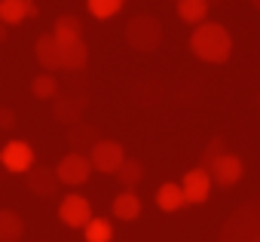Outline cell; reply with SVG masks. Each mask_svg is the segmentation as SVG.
<instances>
[{
  "instance_id": "cell-1",
  "label": "cell",
  "mask_w": 260,
  "mask_h": 242,
  "mask_svg": "<svg viewBox=\"0 0 260 242\" xmlns=\"http://www.w3.org/2000/svg\"><path fill=\"white\" fill-rule=\"evenodd\" d=\"M190 52L205 65H226L233 55V34L220 22H202L190 34Z\"/></svg>"
},
{
  "instance_id": "cell-2",
  "label": "cell",
  "mask_w": 260,
  "mask_h": 242,
  "mask_svg": "<svg viewBox=\"0 0 260 242\" xmlns=\"http://www.w3.org/2000/svg\"><path fill=\"white\" fill-rule=\"evenodd\" d=\"M217 242H260V199L242 202L223 221Z\"/></svg>"
},
{
  "instance_id": "cell-3",
  "label": "cell",
  "mask_w": 260,
  "mask_h": 242,
  "mask_svg": "<svg viewBox=\"0 0 260 242\" xmlns=\"http://www.w3.org/2000/svg\"><path fill=\"white\" fill-rule=\"evenodd\" d=\"M162 37H166V31H162L156 16L138 13L125 22V43L135 52H156L162 46Z\"/></svg>"
},
{
  "instance_id": "cell-4",
  "label": "cell",
  "mask_w": 260,
  "mask_h": 242,
  "mask_svg": "<svg viewBox=\"0 0 260 242\" xmlns=\"http://www.w3.org/2000/svg\"><path fill=\"white\" fill-rule=\"evenodd\" d=\"M92 172H95V169H92V163H89V154L68 150V154L55 163V178H58V184H64V187H80V184H86Z\"/></svg>"
},
{
  "instance_id": "cell-5",
  "label": "cell",
  "mask_w": 260,
  "mask_h": 242,
  "mask_svg": "<svg viewBox=\"0 0 260 242\" xmlns=\"http://www.w3.org/2000/svg\"><path fill=\"white\" fill-rule=\"evenodd\" d=\"M89 163L95 172H104V175H116L119 166L125 163V147L113 138H98L95 147L89 150Z\"/></svg>"
},
{
  "instance_id": "cell-6",
  "label": "cell",
  "mask_w": 260,
  "mask_h": 242,
  "mask_svg": "<svg viewBox=\"0 0 260 242\" xmlns=\"http://www.w3.org/2000/svg\"><path fill=\"white\" fill-rule=\"evenodd\" d=\"M0 166L7 172H16V175H22V172L28 175L34 169V147L28 141H19V138L7 141L0 147Z\"/></svg>"
},
{
  "instance_id": "cell-7",
  "label": "cell",
  "mask_w": 260,
  "mask_h": 242,
  "mask_svg": "<svg viewBox=\"0 0 260 242\" xmlns=\"http://www.w3.org/2000/svg\"><path fill=\"white\" fill-rule=\"evenodd\" d=\"M58 218L64 227H74V230H83L95 215H92V202L80 193H68L61 202H58Z\"/></svg>"
},
{
  "instance_id": "cell-8",
  "label": "cell",
  "mask_w": 260,
  "mask_h": 242,
  "mask_svg": "<svg viewBox=\"0 0 260 242\" xmlns=\"http://www.w3.org/2000/svg\"><path fill=\"white\" fill-rule=\"evenodd\" d=\"M208 175H211V184H217V187H236L245 175V163H242V157L226 150L217 163H211Z\"/></svg>"
},
{
  "instance_id": "cell-9",
  "label": "cell",
  "mask_w": 260,
  "mask_h": 242,
  "mask_svg": "<svg viewBox=\"0 0 260 242\" xmlns=\"http://www.w3.org/2000/svg\"><path fill=\"white\" fill-rule=\"evenodd\" d=\"M181 190H184V199H187L190 205H202V202L208 199V193H211V175H208L202 166L187 169L184 178H181Z\"/></svg>"
},
{
  "instance_id": "cell-10",
  "label": "cell",
  "mask_w": 260,
  "mask_h": 242,
  "mask_svg": "<svg viewBox=\"0 0 260 242\" xmlns=\"http://www.w3.org/2000/svg\"><path fill=\"white\" fill-rule=\"evenodd\" d=\"M40 16V7L34 0H0V25H22L28 19H37Z\"/></svg>"
},
{
  "instance_id": "cell-11",
  "label": "cell",
  "mask_w": 260,
  "mask_h": 242,
  "mask_svg": "<svg viewBox=\"0 0 260 242\" xmlns=\"http://www.w3.org/2000/svg\"><path fill=\"white\" fill-rule=\"evenodd\" d=\"M83 107H86V92L83 95H74V92H68L64 89V95L58 92V98H55V119L58 123H64L68 129L71 126H77L80 119H83Z\"/></svg>"
},
{
  "instance_id": "cell-12",
  "label": "cell",
  "mask_w": 260,
  "mask_h": 242,
  "mask_svg": "<svg viewBox=\"0 0 260 242\" xmlns=\"http://www.w3.org/2000/svg\"><path fill=\"white\" fill-rule=\"evenodd\" d=\"M34 55H37V65H40L46 74L64 68V65H61V46H58V40H55L52 34H40V37L34 40Z\"/></svg>"
},
{
  "instance_id": "cell-13",
  "label": "cell",
  "mask_w": 260,
  "mask_h": 242,
  "mask_svg": "<svg viewBox=\"0 0 260 242\" xmlns=\"http://www.w3.org/2000/svg\"><path fill=\"white\" fill-rule=\"evenodd\" d=\"M110 211H113V218H119V221H138L141 211H144V205H141V196H138L135 190H122V193L113 196Z\"/></svg>"
},
{
  "instance_id": "cell-14",
  "label": "cell",
  "mask_w": 260,
  "mask_h": 242,
  "mask_svg": "<svg viewBox=\"0 0 260 242\" xmlns=\"http://www.w3.org/2000/svg\"><path fill=\"white\" fill-rule=\"evenodd\" d=\"M49 34L58 40V46H71V43L83 40V22L77 16H71V13H64V16L55 19V25H52Z\"/></svg>"
},
{
  "instance_id": "cell-15",
  "label": "cell",
  "mask_w": 260,
  "mask_h": 242,
  "mask_svg": "<svg viewBox=\"0 0 260 242\" xmlns=\"http://www.w3.org/2000/svg\"><path fill=\"white\" fill-rule=\"evenodd\" d=\"M28 190L34 196H52L58 190V178H55V169L49 166H34L28 172Z\"/></svg>"
},
{
  "instance_id": "cell-16",
  "label": "cell",
  "mask_w": 260,
  "mask_h": 242,
  "mask_svg": "<svg viewBox=\"0 0 260 242\" xmlns=\"http://www.w3.org/2000/svg\"><path fill=\"white\" fill-rule=\"evenodd\" d=\"M187 205V199H184V190H181V184H175V181H166L159 190H156V208L159 211H181Z\"/></svg>"
},
{
  "instance_id": "cell-17",
  "label": "cell",
  "mask_w": 260,
  "mask_h": 242,
  "mask_svg": "<svg viewBox=\"0 0 260 242\" xmlns=\"http://www.w3.org/2000/svg\"><path fill=\"white\" fill-rule=\"evenodd\" d=\"M208 0H178V19L184 25L199 28L202 22H208Z\"/></svg>"
},
{
  "instance_id": "cell-18",
  "label": "cell",
  "mask_w": 260,
  "mask_h": 242,
  "mask_svg": "<svg viewBox=\"0 0 260 242\" xmlns=\"http://www.w3.org/2000/svg\"><path fill=\"white\" fill-rule=\"evenodd\" d=\"M25 236V221L13 208H0V242H19Z\"/></svg>"
},
{
  "instance_id": "cell-19",
  "label": "cell",
  "mask_w": 260,
  "mask_h": 242,
  "mask_svg": "<svg viewBox=\"0 0 260 242\" xmlns=\"http://www.w3.org/2000/svg\"><path fill=\"white\" fill-rule=\"evenodd\" d=\"M95 141H98V129H95V126L77 123V126H71V129H68V144H71V150H77V154L92 150V147H95Z\"/></svg>"
},
{
  "instance_id": "cell-20",
  "label": "cell",
  "mask_w": 260,
  "mask_h": 242,
  "mask_svg": "<svg viewBox=\"0 0 260 242\" xmlns=\"http://www.w3.org/2000/svg\"><path fill=\"white\" fill-rule=\"evenodd\" d=\"M61 65H64V71H83L89 65V46H86V40L61 46Z\"/></svg>"
},
{
  "instance_id": "cell-21",
  "label": "cell",
  "mask_w": 260,
  "mask_h": 242,
  "mask_svg": "<svg viewBox=\"0 0 260 242\" xmlns=\"http://www.w3.org/2000/svg\"><path fill=\"white\" fill-rule=\"evenodd\" d=\"M162 95H166V89H162L159 80H138L135 89H132V98H135L141 107H153Z\"/></svg>"
},
{
  "instance_id": "cell-22",
  "label": "cell",
  "mask_w": 260,
  "mask_h": 242,
  "mask_svg": "<svg viewBox=\"0 0 260 242\" xmlns=\"http://www.w3.org/2000/svg\"><path fill=\"white\" fill-rule=\"evenodd\" d=\"M141 178H144V166H141V160L125 157V163H122V166H119V172H116V181L122 184V190L138 187V184H141Z\"/></svg>"
},
{
  "instance_id": "cell-23",
  "label": "cell",
  "mask_w": 260,
  "mask_h": 242,
  "mask_svg": "<svg viewBox=\"0 0 260 242\" xmlns=\"http://www.w3.org/2000/svg\"><path fill=\"white\" fill-rule=\"evenodd\" d=\"M31 92H34V98H40V101H49V98H58V92H61V86H58V80H55V74H37L34 80H31Z\"/></svg>"
},
{
  "instance_id": "cell-24",
  "label": "cell",
  "mask_w": 260,
  "mask_h": 242,
  "mask_svg": "<svg viewBox=\"0 0 260 242\" xmlns=\"http://www.w3.org/2000/svg\"><path fill=\"white\" fill-rule=\"evenodd\" d=\"M125 7V0H86V10H89V16L92 19H98V22H107V19H113L119 10Z\"/></svg>"
},
{
  "instance_id": "cell-25",
  "label": "cell",
  "mask_w": 260,
  "mask_h": 242,
  "mask_svg": "<svg viewBox=\"0 0 260 242\" xmlns=\"http://www.w3.org/2000/svg\"><path fill=\"white\" fill-rule=\"evenodd\" d=\"M83 236H86V242H110L113 239V227H110L107 218H92L83 227Z\"/></svg>"
},
{
  "instance_id": "cell-26",
  "label": "cell",
  "mask_w": 260,
  "mask_h": 242,
  "mask_svg": "<svg viewBox=\"0 0 260 242\" xmlns=\"http://www.w3.org/2000/svg\"><path fill=\"white\" fill-rule=\"evenodd\" d=\"M223 154H226V138H223V135H214V138H211V141H208V144L202 147L199 166H202V169L208 172V169H211V163H217V160H220Z\"/></svg>"
},
{
  "instance_id": "cell-27",
  "label": "cell",
  "mask_w": 260,
  "mask_h": 242,
  "mask_svg": "<svg viewBox=\"0 0 260 242\" xmlns=\"http://www.w3.org/2000/svg\"><path fill=\"white\" fill-rule=\"evenodd\" d=\"M13 126H16V110L0 104V129H13Z\"/></svg>"
},
{
  "instance_id": "cell-28",
  "label": "cell",
  "mask_w": 260,
  "mask_h": 242,
  "mask_svg": "<svg viewBox=\"0 0 260 242\" xmlns=\"http://www.w3.org/2000/svg\"><path fill=\"white\" fill-rule=\"evenodd\" d=\"M7 40V25H0V43Z\"/></svg>"
},
{
  "instance_id": "cell-29",
  "label": "cell",
  "mask_w": 260,
  "mask_h": 242,
  "mask_svg": "<svg viewBox=\"0 0 260 242\" xmlns=\"http://www.w3.org/2000/svg\"><path fill=\"white\" fill-rule=\"evenodd\" d=\"M251 7H254V10H260V0H251Z\"/></svg>"
},
{
  "instance_id": "cell-30",
  "label": "cell",
  "mask_w": 260,
  "mask_h": 242,
  "mask_svg": "<svg viewBox=\"0 0 260 242\" xmlns=\"http://www.w3.org/2000/svg\"><path fill=\"white\" fill-rule=\"evenodd\" d=\"M257 110H260V92H257Z\"/></svg>"
},
{
  "instance_id": "cell-31",
  "label": "cell",
  "mask_w": 260,
  "mask_h": 242,
  "mask_svg": "<svg viewBox=\"0 0 260 242\" xmlns=\"http://www.w3.org/2000/svg\"><path fill=\"white\" fill-rule=\"evenodd\" d=\"M175 4H178V0H175Z\"/></svg>"
}]
</instances>
